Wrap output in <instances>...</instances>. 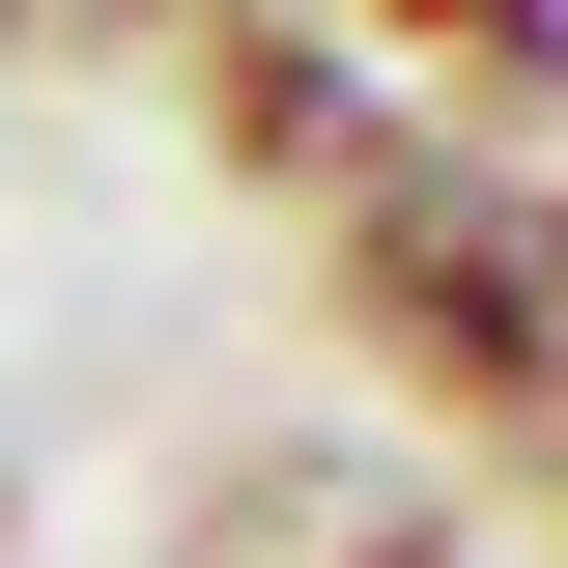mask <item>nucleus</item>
<instances>
[{
    "label": "nucleus",
    "instance_id": "nucleus-1",
    "mask_svg": "<svg viewBox=\"0 0 568 568\" xmlns=\"http://www.w3.org/2000/svg\"><path fill=\"white\" fill-rule=\"evenodd\" d=\"M568 114V0H227L200 29V142L256 200H398V171H540Z\"/></svg>",
    "mask_w": 568,
    "mask_h": 568
},
{
    "label": "nucleus",
    "instance_id": "nucleus-2",
    "mask_svg": "<svg viewBox=\"0 0 568 568\" xmlns=\"http://www.w3.org/2000/svg\"><path fill=\"white\" fill-rule=\"evenodd\" d=\"M313 313L455 455H540L568 484V171H398V200H342V284Z\"/></svg>",
    "mask_w": 568,
    "mask_h": 568
},
{
    "label": "nucleus",
    "instance_id": "nucleus-3",
    "mask_svg": "<svg viewBox=\"0 0 568 568\" xmlns=\"http://www.w3.org/2000/svg\"><path fill=\"white\" fill-rule=\"evenodd\" d=\"M171 568H455V484H398V455H256V484H200Z\"/></svg>",
    "mask_w": 568,
    "mask_h": 568
},
{
    "label": "nucleus",
    "instance_id": "nucleus-4",
    "mask_svg": "<svg viewBox=\"0 0 568 568\" xmlns=\"http://www.w3.org/2000/svg\"><path fill=\"white\" fill-rule=\"evenodd\" d=\"M85 29H142V0H0V58H85Z\"/></svg>",
    "mask_w": 568,
    "mask_h": 568
}]
</instances>
